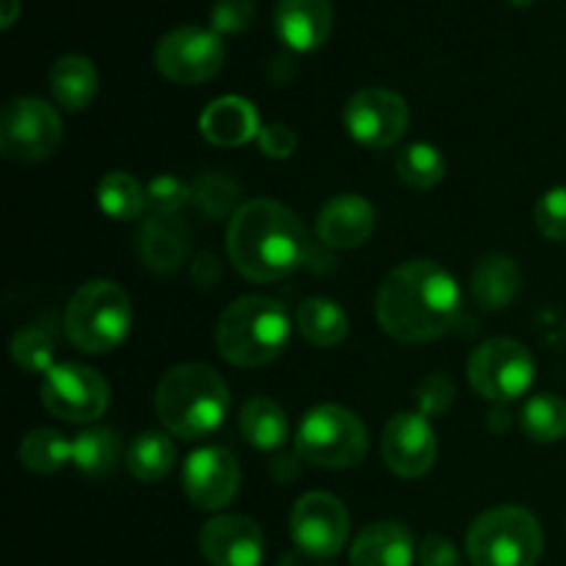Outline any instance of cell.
<instances>
[{
  "label": "cell",
  "mask_w": 566,
  "mask_h": 566,
  "mask_svg": "<svg viewBox=\"0 0 566 566\" xmlns=\"http://www.w3.org/2000/svg\"><path fill=\"white\" fill-rule=\"evenodd\" d=\"M462 315L457 280L434 260H409L387 274L376 293L381 329L401 343H429L446 335Z\"/></svg>",
  "instance_id": "6da1fadb"
},
{
  "label": "cell",
  "mask_w": 566,
  "mask_h": 566,
  "mask_svg": "<svg viewBox=\"0 0 566 566\" xmlns=\"http://www.w3.org/2000/svg\"><path fill=\"white\" fill-rule=\"evenodd\" d=\"M302 219L274 199H252L232 213L227 252L238 274L252 282H276L307 260Z\"/></svg>",
  "instance_id": "7a4b0ae2"
},
{
  "label": "cell",
  "mask_w": 566,
  "mask_h": 566,
  "mask_svg": "<svg viewBox=\"0 0 566 566\" xmlns=\"http://www.w3.org/2000/svg\"><path fill=\"white\" fill-rule=\"evenodd\" d=\"M155 409L171 437L199 440L224 423L230 390L210 365H177L158 381Z\"/></svg>",
  "instance_id": "3957f363"
},
{
  "label": "cell",
  "mask_w": 566,
  "mask_h": 566,
  "mask_svg": "<svg viewBox=\"0 0 566 566\" xmlns=\"http://www.w3.org/2000/svg\"><path fill=\"white\" fill-rule=\"evenodd\" d=\"M291 343V318L269 296L235 298L216 326V348L238 368H263Z\"/></svg>",
  "instance_id": "277c9868"
},
{
  "label": "cell",
  "mask_w": 566,
  "mask_h": 566,
  "mask_svg": "<svg viewBox=\"0 0 566 566\" xmlns=\"http://www.w3.org/2000/svg\"><path fill=\"white\" fill-rule=\"evenodd\" d=\"M545 547L542 525L528 509L495 506L468 531V558L473 566H536Z\"/></svg>",
  "instance_id": "5b68a950"
},
{
  "label": "cell",
  "mask_w": 566,
  "mask_h": 566,
  "mask_svg": "<svg viewBox=\"0 0 566 566\" xmlns=\"http://www.w3.org/2000/svg\"><path fill=\"white\" fill-rule=\"evenodd\" d=\"M133 324V304L116 282L94 280L77 287L64 313L66 337L86 354L119 346Z\"/></svg>",
  "instance_id": "8992f818"
},
{
  "label": "cell",
  "mask_w": 566,
  "mask_h": 566,
  "mask_svg": "<svg viewBox=\"0 0 566 566\" xmlns=\"http://www.w3.org/2000/svg\"><path fill=\"white\" fill-rule=\"evenodd\" d=\"M296 451L315 468L346 470L363 462L368 453V431L354 412L324 403L304 415L296 434Z\"/></svg>",
  "instance_id": "52a82bcc"
},
{
  "label": "cell",
  "mask_w": 566,
  "mask_h": 566,
  "mask_svg": "<svg viewBox=\"0 0 566 566\" xmlns=\"http://www.w3.org/2000/svg\"><path fill=\"white\" fill-rule=\"evenodd\" d=\"M470 385L486 401H517L531 390L536 376L534 354L512 337L481 343L468 365Z\"/></svg>",
  "instance_id": "ba28073f"
},
{
  "label": "cell",
  "mask_w": 566,
  "mask_h": 566,
  "mask_svg": "<svg viewBox=\"0 0 566 566\" xmlns=\"http://www.w3.org/2000/svg\"><path fill=\"white\" fill-rule=\"evenodd\" d=\"M64 142V125L44 99L17 97L0 116V153L17 164L50 158Z\"/></svg>",
  "instance_id": "9c48e42d"
},
{
  "label": "cell",
  "mask_w": 566,
  "mask_h": 566,
  "mask_svg": "<svg viewBox=\"0 0 566 566\" xmlns=\"http://www.w3.org/2000/svg\"><path fill=\"white\" fill-rule=\"evenodd\" d=\"M42 403L53 418L66 423H92L103 418L111 403L108 381L86 365H53L44 374Z\"/></svg>",
  "instance_id": "30bf717a"
},
{
  "label": "cell",
  "mask_w": 566,
  "mask_h": 566,
  "mask_svg": "<svg viewBox=\"0 0 566 566\" xmlns=\"http://www.w3.org/2000/svg\"><path fill=\"white\" fill-rule=\"evenodd\" d=\"M155 66L171 83L197 86L213 81L224 66V44L216 31L182 25L166 33L155 48Z\"/></svg>",
  "instance_id": "8fae6325"
},
{
  "label": "cell",
  "mask_w": 566,
  "mask_h": 566,
  "mask_svg": "<svg viewBox=\"0 0 566 566\" xmlns=\"http://www.w3.org/2000/svg\"><path fill=\"white\" fill-rule=\"evenodd\" d=\"M352 534V520L346 506L329 492H310L293 506L291 536L293 545L307 558L337 556Z\"/></svg>",
  "instance_id": "7c38bea8"
},
{
  "label": "cell",
  "mask_w": 566,
  "mask_h": 566,
  "mask_svg": "<svg viewBox=\"0 0 566 566\" xmlns=\"http://www.w3.org/2000/svg\"><path fill=\"white\" fill-rule=\"evenodd\" d=\"M346 130L365 147H392L409 127L407 99L390 88H363L346 103Z\"/></svg>",
  "instance_id": "4fadbf2b"
},
{
  "label": "cell",
  "mask_w": 566,
  "mask_h": 566,
  "mask_svg": "<svg viewBox=\"0 0 566 566\" xmlns=\"http://www.w3.org/2000/svg\"><path fill=\"white\" fill-rule=\"evenodd\" d=\"M238 486H241V468L235 453L227 448H199L182 468V490L188 501L202 512H219L230 506L232 497L238 495Z\"/></svg>",
  "instance_id": "5bb4252c"
},
{
  "label": "cell",
  "mask_w": 566,
  "mask_h": 566,
  "mask_svg": "<svg viewBox=\"0 0 566 566\" xmlns=\"http://www.w3.org/2000/svg\"><path fill=\"white\" fill-rule=\"evenodd\" d=\"M381 457L401 479H420L429 473L437 459V434L426 415H396L381 434Z\"/></svg>",
  "instance_id": "9a60e30c"
},
{
  "label": "cell",
  "mask_w": 566,
  "mask_h": 566,
  "mask_svg": "<svg viewBox=\"0 0 566 566\" xmlns=\"http://www.w3.org/2000/svg\"><path fill=\"white\" fill-rule=\"evenodd\" d=\"M199 551L210 566H260L265 556V536L254 520L243 514H221L202 528Z\"/></svg>",
  "instance_id": "2e32d148"
},
{
  "label": "cell",
  "mask_w": 566,
  "mask_h": 566,
  "mask_svg": "<svg viewBox=\"0 0 566 566\" xmlns=\"http://www.w3.org/2000/svg\"><path fill=\"white\" fill-rule=\"evenodd\" d=\"M274 25L282 42L296 53H313L329 39L335 11L329 0H280Z\"/></svg>",
  "instance_id": "e0dca14e"
},
{
  "label": "cell",
  "mask_w": 566,
  "mask_h": 566,
  "mask_svg": "<svg viewBox=\"0 0 566 566\" xmlns=\"http://www.w3.org/2000/svg\"><path fill=\"white\" fill-rule=\"evenodd\" d=\"M376 208L357 193L329 199L318 216V238L332 249H357L374 235Z\"/></svg>",
  "instance_id": "ac0fdd59"
},
{
  "label": "cell",
  "mask_w": 566,
  "mask_h": 566,
  "mask_svg": "<svg viewBox=\"0 0 566 566\" xmlns=\"http://www.w3.org/2000/svg\"><path fill=\"white\" fill-rule=\"evenodd\" d=\"M418 547L403 523H374L354 539L352 566H412Z\"/></svg>",
  "instance_id": "d6986e66"
},
{
  "label": "cell",
  "mask_w": 566,
  "mask_h": 566,
  "mask_svg": "<svg viewBox=\"0 0 566 566\" xmlns=\"http://www.w3.org/2000/svg\"><path fill=\"white\" fill-rule=\"evenodd\" d=\"M199 130L219 147H238L260 133L258 111L243 97H221L205 108Z\"/></svg>",
  "instance_id": "ffe728a7"
},
{
  "label": "cell",
  "mask_w": 566,
  "mask_h": 566,
  "mask_svg": "<svg viewBox=\"0 0 566 566\" xmlns=\"http://www.w3.org/2000/svg\"><path fill=\"white\" fill-rule=\"evenodd\" d=\"M142 258L155 271H175L186 263L191 249V230L182 219H160L149 216L142 230Z\"/></svg>",
  "instance_id": "44dd1931"
},
{
  "label": "cell",
  "mask_w": 566,
  "mask_h": 566,
  "mask_svg": "<svg viewBox=\"0 0 566 566\" xmlns=\"http://www.w3.org/2000/svg\"><path fill=\"white\" fill-rule=\"evenodd\" d=\"M520 276L517 263L506 254H490V258L481 260L473 271V298L479 302V307L497 313V310L509 307L514 302V296L520 293Z\"/></svg>",
  "instance_id": "7402d4cb"
},
{
  "label": "cell",
  "mask_w": 566,
  "mask_h": 566,
  "mask_svg": "<svg viewBox=\"0 0 566 566\" xmlns=\"http://www.w3.org/2000/svg\"><path fill=\"white\" fill-rule=\"evenodd\" d=\"M50 92L66 111H83L97 94V70L83 55H61L50 70Z\"/></svg>",
  "instance_id": "603a6c76"
},
{
  "label": "cell",
  "mask_w": 566,
  "mask_h": 566,
  "mask_svg": "<svg viewBox=\"0 0 566 566\" xmlns=\"http://www.w3.org/2000/svg\"><path fill=\"white\" fill-rule=\"evenodd\" d=\"M241 431L249 446L260 448V451H276V448L285 446L287 434H291V423H287V415L280 403L258 396L243 403Z\"/></svg>",
  "instance_id": "cb8c5ba5"
},
{
  "label": "cell",
  "mask_w": 566,
  "mask_h": 566,
  "mask_svg": "<svg viewBox=\"0 0 566 566\" xmlns=\"http://www.w3.org/2000/svg\"><path fill=\"white\" fill-rule=\"evenodd\" d=\"M298 332L307 343L318 348H332L346 340L348 315L332 298H307L296 315Z\"/></svg>",
  "instance_id": "d4e9b609"
},
{
  "label": "cell",
  "mask_w": 566,
  "mask_h": 566,
  "mask_svg": "<svg viewBox=\"0 0 566 566\" xmlns=\"http://www.w3.org/2000/svg\"><path fill=\"white\" fill-rule=\"evenodd\" d=\"M175 442H171L169 434H160V431H144L127 448V470L133 473V479L144 481V484L164 481L175 470Z\"/></svg>",
  "instance_id": "484cf974"
},
{
  "label": "cell",
  "mask_w": 566,
  "mask_h": 566,
  "mask_svg": "<svg viewBox=\"0 0 566 566\" xmlns=\"http://www.w3.org/2000/svg\"><path fill=\"white\" fill-rule=\"evenodd\" d=\"M99 208L116 221H133L147 210V188L127 171H108L97 188Z\"/></svg>",
  "instance_id": "4316f807"
},
{
  "label": "cell",
  "mask_w": 566,
  "mask_h": 566,
  "mask_svg": "<svg viewBox=\"0 0 566 566\" xmlns=\"http://www.w3.org/2000/svg\"><path fill=\"white\" fill-rule=\"evenodd\" d=\"M122 446L116 431L88 429L72 440V464L86 475H105L119 464Z\"/></svg>",
  "instance_id": "83f0119b"
},
{
  "label": "cell",
  "mask_w": 566,
  "mask_h": 566,
  "mask_svg": "<svg viewBox=\"0 0 566 566\" xmlns=\"http://www.w3.org/2000/svg\"><path fill=\"white\" fill-rule=\"evenodd\" d=\"M520 423H523L525 437H531L534 442H542V446L562 442L566 437V401L551 392L534 396L523 407Z\"/></svg>",
  "instance_id": "f1b7e54d"
},
{
  "label": "cell",
  "mask_w": 566,
  "mask_h": 566,
  "mask_svg": "<svg viewBox=\"0 0 566 566\" xmlns=\"http://www.w3.org/2000/svg\"><path fill=\"white\" fill-rule=\"evenodd\" d=\"M396 175L398 180L407 182L409 188H434L446 177V158L431 144H409L398 153L396 158Z\"/></svg>",
  "instance_id": "f546056e"
},
{
  "label": "cell",
  "mask_w": 566,
  "mask_h": 566,
  "mask_svg": "<svg viewBox=\"0 0 566 566\" xmlns=\"http://www.w3.org/2000/svg\"><path fill=\"white\" fill-rule=\"evenodd\" d=\"M20 462L33 473H59L72 462V442L53 429H36L20 442Z\"/></svg>",
  "instance_id": "4dcf8cb0"
},
{
  "label": "cell",
  "mask_w": 566,
  "mask_h": 566,
  "mask_svg": "<svg viewBox=\"0 0 566 566\" xmlns=\"http://www.w3.org/2000/svg\"><path fill=\"white\" fill-rule=\"evenodd\" d=\"M238 197H241V186L230 175H221V171H208L191 186V202L208 219H221V216L230 213L235 208Z\"/></svg>",
  "instance_id": "1f68e13d"
},
{
  "label": "cell",
  "mask_w": 566,
  "mask_h": 566,
  "mask_svg": "<svg viewBox=\"0 0 566 566\" xmlns=\"http://www.w3.org/2000/svg\"><path fill=\"white\" fill-rule=\"evenodd\" d=\"M11 357H14L17 368L28 370V374H48L53 368L55 343L42 326H22L11 340Z\"/></svg>",
  "instance_id": "d6a6232c"
},
{
  "label": "cell",
  "mask_w": 566,
  "mask_h": 566,
  "mask_svg": "<svg viewBox=\"0 0 566 566\" xmlns=\"http://www.w3.org/2000/svg\"><path fill=\"white\" fill-rule=\"evenodd\" d=\"M191 202V186L171 175L155 177L147 186V210L149 216H160V219H171L180 213L186 205Z\"/></svg>",
  "instance_id": "836d02e7"
},
{
  "label": "cell",
  "mask_w": 566,
  "mask_h": 566,
  "mask_svg": "<svg viewBox=\"0 0 566 566\" xmlns=\"http://www.w3.org/2000/svg\"><path fill=\"white\" fill-rule=\"evenodd\" d=\"M258 17V3L254 0H216L213 14V31L219 36H238V33L249 31Z\"/></svg>",
  "instance_id": "e575fe53"
},
{
  "label": "cell",
  "mask_w": 566,
  "mask_h": 566,
  "mask_svg": "<svg viewBox=\"0 0 566 566\" xmlns=\"http://www.w3.org/2000/svg\"><path fill=\"white\" fill-rule=\"evenodd\" d=\"M536 227L551 241H566V186L551 188L536 202Z\"/></svg>",
  "instance_id": "d590c367"
},
{
  "label": "cell",
  "mask_w": 566,
  "mask_h": 566,
  "mask_svg": "<svg viewBox=\"0 0 566 566\" xmlns=\"http://www.w3.org/2000/svg\"><path fill=\"white\" fill-rule=\"evenodd\" d=\"M453 396H457V387L448 376L431 374L420 381L418 387V407L420 415L431 418V415H442L453 403Z\"/></svg>",
  "instance_id": "8d00e7d4"
},
{
  "label": "cell",
  "mask_w": 566,
  "mask_h": 566,
  "mask_svg": "<svg viewBox=\"0 0 566 566\" xmlns=\"http://www.w3.org/2000/svg\"><path fill=\"white\" fill-rule=\"evenodd\" d=\"M258 142L260 149H263L269 158H291V155L296 153L298 138L287 125H265L260 127Z\"/></svg>",
  "instance_id": "74e56055"
},
{
  "label": "cell",
  "mask_w": 566,
  "mask_h": 566,
  "mask_svg": "<svg viewBox=\"0 0 566 566\" xmlns=\"http://www.w3.org/2000/svg\"><path fill=\"white\" fill-rule=\"evenodd\" d=\"M420 566H462L457 545L446 536H426L418 547Z\"/></svg>",
  "instance_id": "f35d334b"
},
{
  "label": "cell",
  "mask_w": 566,
  "mask_h": 566,
  "mask_svg": "<svg viewBox=\"0 0 566 566\" xmlns=\"http://www.w3.org/2000/svg\"><path fill=\"white\" fill-rule=\"evenodd\" d=\"M219 260L210 252H202L193 263V282H199V287H210L216 280H219Z\"/></svg>",
  "instance_id": "ab89813d"
},
{
  "label": "cell",
  "mask_w": 566,
  "mask_h": 566,
  "mask_svg": "<svg viewBox=\"0 0 566 566\" xmlns=\"http://www.w3.org/2000/svg\"><path fill=\"white\" fill-rule=\"evenodd\" d=\"M20 9H22L20 0H3V9H0V25L11 28V22L17 20Z\"/></svg>",
  "instance_id": "60d3db41"
},
{
  "label": "cell",
  "mask_w": 566,
  "mask_h": 566,
  "mask_svg": "<svg viewBox=\"0 0 566 566\" xmlns=\"http://www.w3.org/2000/svg\"><path fill=\"white\" fill-rule=\"evenodd\" d=\"M512 6H517V9H528V6H534L536 0H509Z\"/></svg>",
  "instance_id": "b9f144b4"
}]
</instances>
